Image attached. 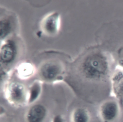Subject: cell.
Segmentation results:
<instances>
[{
  "instance_id": "cell-1",
  "label": "cell",
  "mask_w": 123,
  "mask_h": 122,
  "mask_svg": "<svg viewBox=\"0 0 123 122\" xmlns=\"http://www.w3.org/2000/svg\"><path fill=\"white\" fill-rule=\"evenodd\" d=\"M114 62L108 52L98 48L88 49L73 63L66 80L78 97L93 103L98 88L111 85Z\"/></svg>"
},
{
  "instance_id": "cell-2",
  "label": "cell",
  "mask_w": 123,
  "mask_h": 122,
  "mask_svg": "<svg viewBox=\"0 0 123 122\" xmlns=\"http://www.w3.org/2000/svg\"><path fill=\"white\" fill-rule=\"evenodd\" d=\"M3 95L7 102L13 107L20 108L28 105V88L22 83L12 82L5 84Z\"/></svg>"
},
{
  "instance_id": "cell-3",
  "label": "cell",
  "mask_w": 123,
  "mask_h": 122,
  "mask_svg": "<svg viewBox=\"0 0 123 122\" xmlns=\"http://www.w3.org/2000/svg\"><path fill=\"white\" fill-rule=\"evenodd\" d=\"M122 108L120 102L113 97L103 100L97 110L99 122H116L120 116Z\"/></svg>"
},
{
  "instance_id": "cell-4",
  "label": "cell",
  "mask_w": 123,
  "mask_h": 122,
  "mask_svg": "<svg viewBox=\"0 0 123 122\" xmlns=\"http://www.w3.org/2000/svg\"><path fill=\"white\" fill-rule=\"evenodd\" d=\"M18 43L10 37L1 42L0 61L1 68H7L15 64L19 55Z\"/></svg>"
},
{
  "instance_id": "cell-5",
  "label": "cell",
  "mask_w": 123,
  "mask_h": 122,
  "mask_svg": "<svg viewBox=\"0 0 123 122\" xmlns=\"http://www.w3.org/2000/svg\"><path fill=\"white\" fill-rule=\"evenodd\" d=\"M62 65L55 60L47 61L40 67L38 74L41 79L46 82H52L60 79L62 75Z\"/></svg>"
},
{
  "instance_id": "cell-6",
  "label": "cell",
  "mask_w": 123,
  "mask_h": 122,
  "mask_svg": "<svg viewBox=\"0 0 123 122\" xmlns=\"http://www.w3.org/2000/svg\"><path fill=\"white\" fill-rule=\"evenodd\" d=\"M111 91L123 107V67H115L111 79Z\"/></svg>"
},
{
  "instance_id": "cell-7",
  "label": "cell",
  "mask_w": 123,
  "mask_h": 122,
  "mask_svg": "<svg viewBox=\"0 0 123 122\" xmlns=\"http://www.w3.org/2000/svg\"><path fill=\"white\" fill-rule=\"evenodd\" d=\"M93 113L86 106L77 105L73 107L68 112L67 122H95Z\"/></svg>"
},
{
  "instance_id": "cell-8",
  "label": "cell",
  "mask_w": 123,
  "mask_h": 122,
  "mask_svg": "<svg viewBox=\"0 0 123 122\" xmlns=\"http://www.w3.org/2000/svg\"><path fill=\"white\" fill-rule=\"evenodd\" d=\"M60 25L61 18L60 14L57 12H53L48 14L43 19L40 27L45 35L52 36L58 33Z\"/></svg>"
},
{
  "instance_id": "cell-9",
  "label": "cell",
  "mask_w": 123,
  "mask_h": 122,
  "mask_svg": "<svg viewBox=\"0 0 123 122\" xmlns=\"http://www.w3.org/2000/svg\"><path fill=\"white\" fill-rule=\"evenodd\" d=\"M15 25V18L12 14L1 15L0 19V33L1 42L10 37Z\"/></svg>"
},
{
  "instance_id": "cell-10",
  "label": "cell",
  "mask_w": 123,
  "mask_h": 122,
  "mask_svg": "<svg viewBox=\"0 0 123 122\" xmlns=\"http://www.w3.org/2000/svg\"><path fill=\"white\" fill-rule=\"evenodd\" d=\"M42 92V87L40 82L38 80L34 81L28 88V105L38 101Z\"/></svg>"
},
{
  "instance_id": "cell-11",
  "label": "cell",
  "mask_w": 123,
  "mask_h": 122,
  "mask_svg": "<svg viewBox=\"0 0 123 122\" xmlns=\"http://www.w3.org/2000/svg\"><path fill=\"white\" fill-rule=\"evenodd\" d=\"M35 71L33 65L29 63H23L17 68V74L23 79H26L31 77Z\"/></svg>"
},
{
  "instance_id": "cell-12",
  "label": "cell",
  "mask_w": 123,
  "mask_h": 122,
  "mask_svg": "<svg viewBox=\"0 0 123 122\" xmlns=\"http://www.w3.org/2000/svg\"><path fill=\"white\" fill-rule=\"evenodd\" d=\"M52 122H66V120L63 115L58 114L54 116Z\"/></svg>"
}]
</instances>
